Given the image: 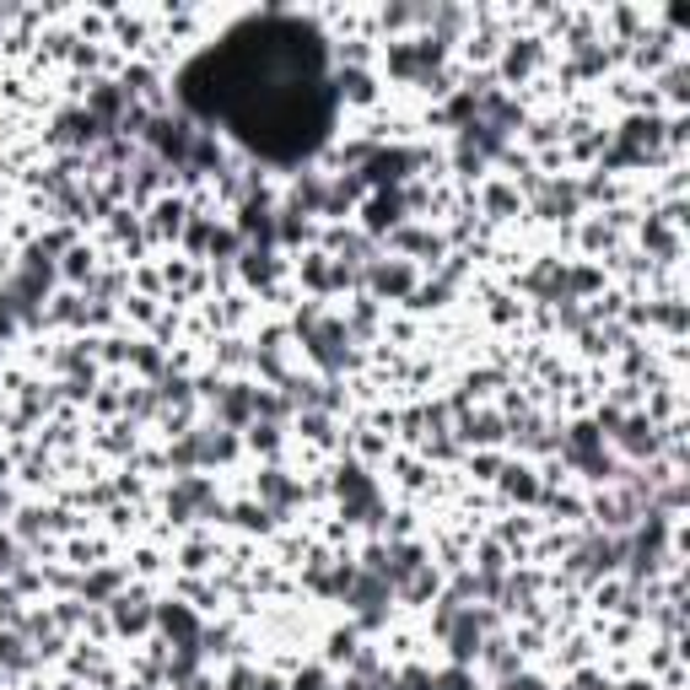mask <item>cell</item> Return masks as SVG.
I'll return each mask as SVG.
<instances>
[{"instance_id":"cell-1","label":"cell","mask_w":690,"mask_h":690,"mask_svg":"<svg viewBox=\"0 0 690 690\" xmlns=\"http://www.w3.org/2000/svg\"><path fill=\"white\" fill-rule=\"evenodd\" d=\"M297 335H303V351H308V362H314L324 377H340L357 367V340H351V329H346V318H329L318 303L308 308H297Z\"/></svg>"},{"instance_id":"cell-2","label":"cell","mask_w":690,"mask_h":690,"mask_svg":"<svg viewBox=\"0 0 690 690\" xmlns=\"http://www.w3.org/2000/svg\"><path fill=\"white\" fill-rule=\"evenodd\" d=\"M244 438L227 432V427H189L179 438L168 442V464L179 475H200V470H216V464H233L238 459Z\"/></svg>"},{"instance_id":"cell-3","label":"cell","mask_w":690,"mask_h":690,"mask_svg":"<svg viewBox=\"0 0 690 690\" xmlns=\"http://www.w3.org/2000/svg\"><path fill=\"white\" fill-rule=\"evenodd\" d=\"M556 453H562V464H572L577 475H588L593 486H615V475H621V464L610 459L604 432L593 421H572L562 432V442H556Z\"/></svg>"},{"instance_id":"cell-4","label":"cell","mask_w":690,"mask_h":690,"mask_svg":"<svg viewBox=\"0 0 690 690\" xmlns=\"http://www.w3.org/2000/svg\"><path fill=\"white\" fill-rule=\"evenodd\" d=\"M621 562H626V534H604V529H593V534H582V540L566 551V577L582 582V588H593V582L615 577Z\"/></svg>"},{"instance_id":"cell-5","label":"cell","mask_w":690,"mask_h":690,"mask_svg":"<svg viewBox=\"0 0 690 690\" xmlns=\"http://www.w3.org/2000/svg\"><path fill=\"white\" fill-rule=\"evenodd\" d=\"M346 604H351V615H357V631H383L388 626V610H394V588L377 577V572H367V566L357 562V572H351V588L340 593Z\"/></svg>"},{"instance_id":"cell-6","label":"cell","mask_w":690,"mask_h":690,"mask_svg":"<svg viewBox=\"0 0 690 690\" xmlns=\"http://www.w3.org/2000/svg\"><path fill=\"white\" fill-rule=\"evenodd\" d=\"M168 518L189 523V518H227V507L216 497V480L211 475H173L168 486Z\"/></svg>"},{"instance_id":"cell-7","label":"cell","mask_w":690,"mask_h":690,"mask_svg":"<svg viewBox=\"0 0 690 690\" xmlns=\"http://www.w3.org/2000/svg\"><path fill=\"white\" fill-rule=\"evenodd\" d=\"M335 491H340V507H346V523H367L373 529L377 518H383V491H377V480L362 464H346L340 480H335Z\"/></svg>"},{"instance_id":"cell-8","label":"cell","mask_w":690,"mask_h":690,"mask_svg":"<svg viewBox=\"0 0 690 690\" xmlns=\"http://www.w3.org/2000/svg\"><path fill=\"white\" fill-rule=\"evenodd\" d=\"M529 194H534V216L540 222H577V211H582V184L577 179H523Z\"/></svg>"},{"instance_id":"cell-9","label":"cell","mask_w":690,"mask_h":690,"mask_svg":"<svg viewBox=\"0 0 690 690\" xmlns=\"http://www.w3.org/2000/svg\"><path fill=\"white\" fill-rule=\"evenodd\" d=\"M103 610H109V626L120 631V636H146V631L157 626V604L146 599V588H120Z\"/></svg>"},{"instance_id":"cell-10","label":"cell","mask_w":690,"mask_h":690,"mask_svg":"<svg viewBox=\"0 0 690 690\" xmlns=\"http://www.w3.org/2000/svg\"><path fill=\"white\" fill-rule=\"evenodd\" d=\"M253 497H259V507H264L270 518H286V512L303 507V480H292L281 464H264L259 480H253Z\"/></svg>"},{"instance_id":"cell-11","label":"cell","mask_w":690,"mask_h":690,"mask_svg":"<svg viewBox=\"0 0 690 690\" xmlns=\"http://www.w3.org/2000/svg\"><path fill=\"white\" fill-rule=\"evenodd\" d=\"M405 216H410V205H405V189H373L367 200H362V233L367 238H383V233H399L405 227Z\"/></svg>"},{"instance_id":"cell-12","label":"cell","mask_w":690,"mask_h":690,"mask_svg":"<svg viewBox=\"0 0 690 690\" xmlns=\"http://www.w3.org/2000/svg\"><path fill=\"white\" fill-rule=\"evenodd\" d=\"M362 286L373 292V303H377V297L405 303L421 281H416V264H410V259H373V264H367V275H362Z\"/></svg>"},{"instance_id":"cell-13","label":"cell","mask_w":690,"mask_h":690,"mask_svg":"<svg viewBox=\"0 0 690 690\" xmlns=\"http://www.w3.org/2000/svg\"><path fill=\"white\" fill-rule=\"evenodd\" d=\"M610 438L621 442V453H626L631 464H642V459H653L658 453V421L653 416H621V427L610 432Z\"/></svg>"},{"instance_id":"cell-14","label":"cell","mask_w":690,"mask_h":690,"mask_svg":"<svg viewBox=\"0 0 690 690\" xmlns=\"http://www.w3.org/2000/svg\"><path fill=\"white\" fill-rule=\"evenodd\" d=\"M157 631L173 642V647H200V615L189 610L184 599H168V604H157Z\"/></svg>"},{"instance_id":"cell-15","label":"cell","mask_w":690,"mask_h":690,"mask_svg":"<svg viewBox=\"0 0 690 690\" xmlns=\"http://www.w3.org/2000/svg\"><path fill=\"white\" fill-rule=\"evenodd\" d=\"M253 367L270 377V383H286V329H264V340L253 346Z\"/></svg>"},{"instance_id":"cell-16","label":"cell","mask_w":690,"mask_h":690,"mask_svg":"<svg viewBox=\"0 0 690 690\" xmlns=\"http://www.w3.org/2000/svg\"><path fill=\"white\" fill-rule=\"evenodd\" d=\"M0 669H5V675H27V669H38V653H33V642H27L22 631L0 626Z\"/></svg>"},{"instance_id":"cell-17","label":"cell","mask_w":690,"mask_h":690,"mask_svg":"<svg viewBox=\"0 0 690 690\" xmlns=\"http://www.w3.org/2000/svg\"><path fill=\"white\" fill-rule=\"evenodd\" d=\"M238 275L249 286H259V292H270L275 275H281V259H275V249H244L238 253Z\"/></svg>"},{"instance_id":"cell-18","label":"cell","mask_w":690,"mask_h":690,"mask_svg":"<svg viewBox=\"0 0 690 690\" xmlns=\"http://www.w3.org/2000/svg\"><path fill=\"white\" fill-rule=\"evenodd\" d=\"M125 582H129V572H120V566H98V572L81 577V599H87V604H109Z\"/></svg>"},{"instance_id":"cell-19","label":"cell","mask_w":690,"mask_h":690,"mask_svg":"<svg viewBox=\"0 0 690 690\" xmlns=\"http://www.w3.org/2000/svg\"><path fill=\"white\" fill-rule=\"evenodd\" d=\"M184 216H194V211H189V200H179V194H173V200H157L151 238H162V244H168V238H179V233H184Z\"/></svg>"},{"instance_id":"cell-20","label":"cell","mask_w":690,"mask_h":690,"mask_svg":"<svg viewBox=\"0 0 690 690\" xmlns=\"http://www.w3.org/2000/svg\"><path fill=\"white\" fill-rule=\"evenodd\" d=\"M502 491L512 497V502H540V497H545V486H540V480H534V470H523V464L502 470Z\"/></svg>"},{"instance_id":"cell-21","label":"cell","mask_w":690,"mask_h":690,"mask_svg":"<svg viewBox=\"0 0 690 690\" xmlns=\"http://www.w3.org/2000/svg\"><path fill=\"white\" fill-rule=\"evenodd\" d=\"M92 275H98V264H92V249L70 244V249H65V264H60V281H70V286H87Z\"/></svg>"},{"instance_id":"cell-22","label":"cell","mask_w":690,"mask_h":690,"mask_svg":"<svg viewBox=\"0 0 690 690\" xmlns=\"http://www.w3.org/2000/svg\"><path fill=\"white\" fill-rule=\"evenodd\" d=\"M534 60H540V44H534V38H523V44H512V49L502 55V76H507V81H523V76L534 70Z\"/></svg>"},{"instance_id":"cell-23","label":"cell","mask_w":690,"mask_h":690,"mask_svg":"<svg viewBox=\"0 0 690 690\" xmlns=\"http://www.w3.org/2000/svg\"><path fill=\"white\" fill-rule=\"evenodd\" d=\"M502 438V416H464V442H497Z\"/></svg>"},{"instance_id":"cell-24","label":"cell","mask_w":690,"mask_h":690,"mask_svg":"<svg viewBox=\"0 0 690 690\" xmlns=\"http://www.w3.org/2000/svg\"><path fill=\"white\" fill-rule=\"evenodd\" d=\"M227 690H281L270 675H259V669H249V664H238L233 675H227Z\"/></svg>"},{"instance_id":"cell-25","label":"cell","mask_w":690,"mask_h":690,"mask_svg":"<svg viewBox=\"0 0 690 690\" xmlns=\"http://www.w3.org/2000/svg\"><path fill=\"white\" fill-rule=\"evenodd\" d=\"M340 92H346L351 103H373V76H367V70H346V76H340Z\"/></svg>"},{"instance_id":"cell-26","label":"cell","mask_w":690,"mask_h":690,"mask_svg":"<svg viewBox=\"0 0 690 690\" xmlns=\"http://www.w3.org/2000/svg\"><path fill=\"white\" fill-rule=\"evenodd\" d=\"M329 664H357V631H335L329 636Z\"/></svg>"},{"instance_id":"cell-27","label":"cell","mask_w":690,"mask_h":690,"mask_svg":"<svg viewBox=\"0 0 690 690\" xmlns=\"http://www.w3.org/2000/svg\"><path fill=\"white\" fill-rule=\"evenodd\" d=\"M438 690H480L475 686V669H459V664H448L438 675Z\"/></svg>"},{"instance_id":"cell-28","label":"cell","mask_w":690,"mask_h":690,"mask_svg":"<svg viewBox=\"0 0 690 690\" xmlns=\"http://www.w3.org/2000/svg\"><path fill=\"white\" fill-rule=\"evenodd\" d=\"M249 442L253 448H264V453H275V448H281V427H275V421H253Z\"/></svg>"},{"instance_id":"cell-29","label":"cell","mask_w":690,"mask_h":690,"mask_svg":"<svg viewBox=\"0 0 690 690\" xmlns=\"http://www.w3.org/2000/svg\"><path fill=\"white\" fill-rule=\"evenodd\" d=\"M292 690H340V686H335V680H329L324 669H303V675L292 680Z\"/></svg>"},{"instance_id":"cell-30","label":"cell","mask_w":690,"mask_h":690,"mask_svg":"<svg viewBox=\"0 0 690 690\" xmlns=\"http://www.w3.org/2000/svg\"><path fill=\"white\" fill-rule=\"evenodd\" d=\"M497 690H551V686H545L540 675H523V669H518V675H507V680H497Z\"/></svg>"},{"instance_id":"cell-31","label":"cell","mask_w":690,"mask_h":690,"mask_svg":"<svg viewBox=\"0 0 690 690\" xmlns=\"http://www.w3.org/2000/svg\"><path fill=\"white\" fill-rule=\"evenodd\" d=\"M621 690H658L653 680H631V686H621Z\"/></svg>"}]
</instances>
